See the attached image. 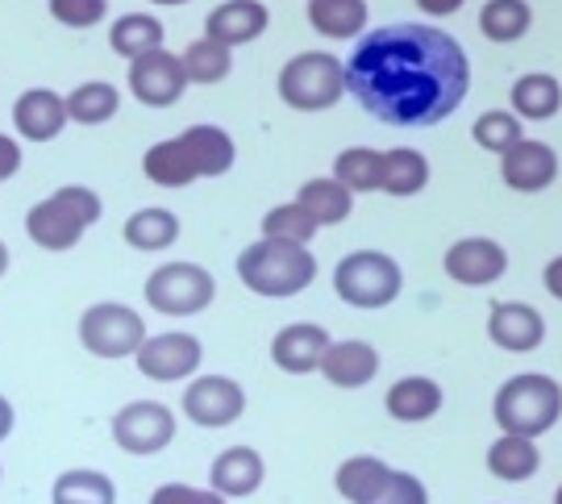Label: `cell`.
<instances>
[{
	"mask_svg": "<svg viewBox=\"0 0 562 504\" xmlns=\"http://www.w3.org/2000/svg\"><path fill=\"white\" fill-rule=\"evenodd\" d=\"M471 88L467 51L446 30L396 21L367 30L346 59V92L375 122L425 130L446 122Z\"/></svg>",
	"mask_w": 562,
	"mask_h": 504,
	"instance_id": "obj_1",
	"label": "cell"
},
{
	"mask_svg": "<svg viewBox=\"0 0 562 504\" xmlns=\"http://www.w3.org/2000/svg\"><path fill=\"white\" fill-rule=\"evenodd\" d=\"M238 280L267 301H288L301 296L304 288H313L317 280V259L304 243H283V238H267L250 243L238 255Z\"/></svg>",
	"mask_w": 562,
	"mask_h": 504,
	"instance_id": "obj_2",
	"label": "cell"
},
{
	"mask_svg": "<svg viewBox=\"0 0 562 504\" xmlns=\"http://www.w3.org/2000/svg\"><path fill=\"white\" fill-rule=\"evenodd\" d=\"M104 213L101 197L83 183H67L59 192H50L46 201H38L30 213H25V234L30 243L59 255V250H71L80 246V238L88 234V225H97Z\"/></svg>",
	"mask_w": 562,
	"mask_h": 504,
	"instance_id": "obj_3",
	"label": "cell"
},
{
	"mask_svg": "<svg viewBox=\"0 0 562 504\" xmlns=\"http://www.w3.org/2000/svg\"><path fill=\"white\" fill-rule=\"evenodd\" d=\"M276 92L296 113H325L341 97H350L346 92V63L334 59L329 51H301L280 67Z\"/></svg>",
	"mask_w": 562,
	"mask_h": 504,
	"instance_id": "obj_4",
	"label": "cell"
},
{
	"mask_svg": "<svg viewBox=\"0 0 562 504\" xmlns=\"http://www.w3.org/2000/svg\"><path fill=\"white\" fill-rule=\"evenodd\" d=\"M492 413H496V425H501L504 434L538 438V434H546L550 425L559 422L562 388L550 380V376H538V371H529V376H513V380L496 392Z\"/></svg>",
	"mask_w": 562,
	"mask_h": 504,
	"instance_id": "obj_5",
	"label": "cell"
},
{
	"mask_svg": "<svg viewBox=\"0 0 562 504\" xmlns=\"http://www.w3.org/2000/svg\"><path fill=\"white\" fill-rule=\"evenodd\" d=\"M401 262L383 250H350L334 267V292L350 309H387L401 296Z\"/></svg>",
	"mask_w": 562,
	"mask_h": 504,
	"instance_id": "obj_6",
	"label": "cell"
},
{
	"mask_svg": "<svg viewBox=\"0 0 562 504\" xmlns=\"http://www.w3.org/2000/svg\"><path fill=\"white\" fill-rule=\"evenodd\" d=\"M142 296L162 317H192V313H204L213 304L217 280L204 271L201 262H162L146 276Z\"/></svg>",
	"mask_w": 562,
	"mask_h": 504,
	"instance_id": "obj_7",
	"label": "cell"
},
{
	"mask_svg": "<svg viewBox=\"0 0 562 504\" xmlns=\"http://www.w3.org/2000/svg\"><path fill=\"white\" fill-rule=\"evenodd\" d=\"M146 343V322L130 304L101 301L83 309L80 317V346L92 359H130Z\"/></svg>",
	"mask_w": 562,
	"mask_h": 504,
	"instance_id": "obj_8",
	"label": "cell"
},
{
	"mask_svg": "<svg viewBox=\"0 0 562 504\" xmlns=\"http://www.w3.org/2000/svg\"><path fill=\"white\" fill-rule=\"evenodd\" d=\"M171 438H176V413L159 401H130L113 417V443L134 459L159 455L171 446Z\"/></svg>",
	"mask_w": 562,
	"mask_h": 504,
	"instance_id": "obj_9",
	"label": "cell"
},
{
	"mask_svg": "<svg viewBox=\"0 0 562 504\" xmlns=\"http://www.w3.org/2000/svg\"><path fill=\"white\" fill-rule=\"evenodd\" d=\"M125 83H130V97L146 109H171L180 104V97L188 92V71H183V59L171 55L167 46L142 55V59L125 63Z\"/></svg>",
	"mask_w": 562,
	"mask_h": 504,
	"instance_id": "obj_10",
	"label": "cell"
},
{
	"mask_svg": "<svg viewBox=\"0 0 562 504\" xmlns=\"http://www.w3.org/2000/svg\"><path fill=\"white\" fill-rule=\"evenodd\" d=\"M183 417L201 429H225L246 413V392L229 376H196L180 396Z\"/></svg>",
	"mask_w": 562,
	"mask_h": 504,
	"instance_id": "obj_11",
	"label": "cell"
},
{
	"mask_svg": "<svg viewBox=\"0 0 562 504\" xmlns=\"http://www.w3.org/2000/svg\"><path fill=\"white\" fill-rule=\"evenodd\" d=\"M204 359V346L196 334H180V329H171V334H146V343L138 346V355H134V363L146 380L155 383H180V380H192L196 376V367Z\"/></svg>",
	"mask_w": 562,
	"mask_h": 504,
	"instance_id": "obj_12",
	"label": "cell"
},
{
	"mask_svg": "<svg viewBox=\"0 0 562 504\" xmlns=\"http://www.w3.org/2000/svg\"><path fill=\"white\" fill-rule=\"evenodd\" d=\"M67 125V97H59L55 88H25L13 101V130L21 142H55Z\"/></svg>",
	"mask_w": 562,
	"mask_h": 504,
	"instance_id": "obj_13",
	"label": "cell"
},
{
	"mask_svg": "<svg viewBox=\"0 0 562 504\" xmlns=\"http://www.w3.org/2000/svg\"><path fill=\"white\" fill-rule=\"evenodd\" d=\"M508 271V255L492 238H462L446 250V276L467 288H487Z\"/></svg>",
	"mask_w": 562,
	"mask_h": 504,
	"instance_id": "obj_14",
	"label": "cell"
},
{
	"mask_svg": "<svg viewBox=\"0 0 562 504\" xmlns=\"http://www.w3.org/2000/svg\"><path fill=\"white\" fill-rule=\"evenodd\" d=\"M559 176V155L546 142L521 138L501 155V180L513 192H542Z\"/></svg>",
	"mask_w": 562,
	"mask_h": 504,
	"instance_id": "obj_15",
	"label": "cell"
},
{
	"mask_svg": "<svg viewBox=\"0 0 562 504\" xmlns=\"http://www.w3.org/2000/svg\"><path fill=\"white\" fill-rule=\"evenodd\" d=\"M329 350V334L313 322L283 325L280 334L271 338V363L288 371V376H308V371H322V359Z\"/></svg>",
	"mask_w": 562,
	"mask_h": 504,
	"instance_id": "obj_16",
	"label": "cell"
},
{
	"mask_svg": "<svg viewBox=\"0 0 562 504\" xmlns=\"http://www.w3.org/2000/svg\"><path fill=\"white\" fill-rule=\"evenodd\" d=\"M271 25V9L262 0H222L217 9H209L204 18V34L222 38L225 46H246V42H259Z\"/></svg>",
	"mask_w": 562,
	"mask_h": 504,
	"instance_id": "obj_17",
	"label": "cell"
},
{
	"mask_svg": "<svg viewBox=\"0 0 562 504\" xmlns=\"http://www.w3.org/2000/svg\"><path fill=\"white\" fill-rule=\"evenodd\" d=\"M142 171H146V180L155 183V188H188V183L204 180L201 163H196V150H192V142H188L183 130L176 138L155 142V146L142 155Z\"/></svg>",
	"mask_w": 562,
	"mask_h": 504,
	"instance_id": "obj_18",
	"label": "cell"
},
{
	"mask_svg": "<svg viewBox=\"0 0 562 504\" xmlns=\"http://www.w3.org/2000/svg\"><path fill=\"white\" fill-rule=\"evenodd\" d=\"M487 334L501 350H513V355H525V350H538L546 338V322L533 304L521 301H504L492 304V317H487Z\"/></svg>",
	"mask_w": 562,
	"mask_h": 504,
	"instance_id": "obj_19",
	"label": "cell"
},
{
	"mask_svg": "<svg viewBox=\"0 0 562 504\" xmlns=\"http://www.w3.org/2000/svg\"><path fill=\"white\" fill-rule=\"evenodd\" d=\"M322 376L334 388H367V383L380 376V350L359 338H346V343H329L322 359Z\"/></svg>",
	"mask_w": 562,
	"mask_h": 504,
	"instance_id": "obj_20",
	"label": "cell"
},
{
	"mask_svg": "<svg viewBox=\"0 0 562 504\" xmlns=\"http://www.w3.org/2000/svg\"><path fill=\"white\" fill-rule=\"evenodd\" d=\"M262 475H267V467H262V455L255 446H229L222 450L213 467H209V488H217L222 496H250V492H259L262 488Z\"/></svg>",
	"mask_w": 562,
	"mask_h": 504,
	"instance_id": "obj_21",
	"label": "cell"
},
{
	"mask_svg": "<svg viewBox=\"0 0 562 504\" xmlns=\"http://www.w3.org/2000/svg\"><path fill=\"white\" fill-rule=\"evenodd\" d=\"M304 18L313 25V34L334 42H350L367 30L371 9H367V0H304Z\"/></svg>",
	"mask_w": 562,
	"mask_h": 504,
	"instance_id": "obj_22",
	"label": "cell"
},
{
	"mask_svg": "<svg viewBox=\"0 0 562 504\" xmlns=\"http://www.w3.org/2000/svg\"><path fill=\"white\" fill-rule=\"evenodd\" d=\"M387 480H392V467L383 463V459H375V455H355L334 475L338 496L350 504H380L383 492H387Z\"/></svg>",
	"mask_w": 562,
	"mask_h": 504,
	"instance_id": "obj_23",
	"label": "cell"
},
{
	"mask_svg": "<svg viewBox=\"0 0 562 504\" xmlns=\"http://www.w3.org/2000/svg\"><path fill=\"white\" fill-rule=\"evenodd\" d=\"M383 408L387 417H396L404 425L429 422L438 408H442V388L425 376H408V380H396L383 396Z\"/></svg>",
	"mask_w": 562,
	"mask_h": 504,
	"instance_id": "obj_24",
	"label": "cell"
},
{
	"mask_svg": "<svg viewBox=\"0 0 562 504\" xmlns=\"http://www.w3.org/2000/svg\"><path fill=\"white\" fill-rule=\"evenodd\" d=\"M121 234H125V243L134 246V250H142V255H159V250L180 243V217H176L171 209L150 204V209L130 213L125 225H121Z\"/></svg>",
	"mask_w": 562,
	"mask_h": 504,
	"instance_id": "obj_25",
	"label": "cell"
},
{
	"mask_svg": "<svg viewBox=\"0 0 562 504\" xmlns=\"http://www.w3.org/2000/svg\"><path fill=\"white\" fill-rule=\"evenodd\" d=\"M296 201L308 209V217L317 225H341L355 213V192L338 176H313V180H304Z\"/></svg>",
	"mask_w": 562,
	"mask_h": 504,
	"instance_id": "obj_26",
	"label": "cell"
},
{
	"mask_svg": "<svg viewBox=\"0 0 562 504\" xmlns=\"http://www.w3.org/2000/svg\"><path fill=\"white\" fill-rule=\"evenodd\" d=\"M180 59H183V71H188V83L213 88V83L229 80V71H234V46H225L213 34H201V38H192L183 46Z\"/></svg>",
	"mask_w": 562,
	"mask_h": 504,
	"instance_id": "obj_27",
	"label": "cell"
},
{
	"mask_svg": "<svg viewBox=\"0 0 562 504\" xmlns=\"http://www.w3.org/2000/svg\"><path fill=\"white\" fill-rule=\"evenodd\" d=\"M162 38H167V30H162V21L155 18V13H121V18L109 25V46H113V55L125 63L159 51Z\"/></svg>",
	"mask_w": 562,
	"mask_h": 504,
	"instance_id": "obj_28",
	"label": "cell"
},
{
	"mask_svg": "<svg viewBox=\"0 0 562 504\" xmlns=\"http://www.w3.org/2000/svg\"><path fill=\"white\" fill-rule=\"evenodd\" d=\"M117 109H121V92H117V83H109V80H88L67 92V117L76 125H88V130L113 122Z\"/></svg>",
	"mask_w": 562,
	"mask_h": 504,
	"instance_id": "obj_29",
	"label": "cell"
},
{
	"mask_svg": "<svg viewBox=\"0 0 562 504\" xmlns=\"http://www.w3.org/2000/svg\"><path fill=\"white\" fill-rule=\"evenodd\" d=\"M562 109V83L546 71H529L513 83V113L525 122H546Z\"/></svg>",
	"mask_w": 562,
	"mask_h": 504,
	"instance_id": "obj_30",
	"label": "cell"
},
{
	"mask_svg": "<svg viewBox=\"0 0 562 504\" xmlns=\"http://www.w3.org/2000/svg\"><path fill=\"white\" fill-rule=\"evenodd\" d=\"M487 467H492V475H501L508 484H521V480H529V475L542 467V455H538L533 438H525V434H504V438H496L492 450H487Z\"/></svg>",
	"mask_w": 562,
	"mask_h": 504,
	"instance_id": "obj_31",
	"label": "cell"
},
{
	"mask_svg": "<svg viewBox=\"0 0 562 504\" xmlns=\"http://www.w3.org/2000/svg\"><path fill=\"white\" fill-rule=\"evenodd\" d=\"M383 167L387 155L375 146H346L334 159V176L359 197V192H383Z\"/></svg>",
	"mask_w": 562,
	"mask_h": 504,
	"instance_id": "obj_32",
	"label": "cell"
},
{
	"mask_svg": "<svg viewBox=\"0 0 562 504\" xmlns=\"http://www.w3.org/2000/svg\"><path fill=\"white\" fill-rule=\"evenodd\" d=\"M50 504H117V484L104 471H63L55 488H50Z\"/></svg>",
	"mask_w": 562,
	"mask_h": 504,
	"instance_id": "obj_33",
	"label": "cell"
},
{
	"mask_svg": "<svg viewBox=\"0 0 562 504\" xmlns=\"http://www.w3.org/2000/svg\"><path fill=\"white\" fill-rule=\"evenodd\" d=\"M387 167H383V192L387 197H417L429 183V159L413 146H392L383 150Z\"/></svg>",
	"mask_w": 562,
	"mask_h": 504,
	"instance_id": "obj_34",
	"label": "cell"
},
{
	"mask_svg": "<svg viewBox=\"0 0 562 504\" xmlns=\"http://www.w3.org/2000/svg\"><path fill=\"white\" fill-rule=\"evenodd\" d=\"M529 21H533V9H529L525 0H487L480 9V30H483V38H492V42L525 38Z\"/></svg>",
	"mask_w": 562,
	"mask_h": 504,
	"instance_id": "obj_35",
	"label": "cell"
},
{
	"mask_svg": "<svg viewBox=\"0 0 562 504\" xmlns=\"http://www.w3.org/2000/svg\"><path fill=\"white\" fill-rule=\"evenodd\" d=\"M317 229L322 225L308 217V209L301 201H288V204H276L267 217H262V234L267 238H283V243H313L317 238Z\"/></svg>",
	"mask_w": 562,
	"mask_h": 504,
	"instance_id": "obj_36",
	"label": "cell"
},
{
	"mask_svg": "<svg viewBox=\"0 0 562 504\" xmlns=\"http://www.w3.org/2000/svg\"><path fill=\"white\" fill-rule=\"evenodd\" d=\"M471 138L480 142L483 150L492 155H504L508 146H517L525 138L521 134V117L517 113H504V109H492V113H480L475 125H471Z\"/></svg>",
	"mask_w": 562,
	"mask_h": 504,
	"instance_id": "obj_37",
	"label": "cell"
},
{
	"mask_svg": "<svg viewBox=\"0 0 562 504\" xmlns=\"http://www.w3.org/2000/svg\"><path fill=\"white\" fill-rule=\"evenodd\" d=\"M46 13L63 30H97L109 18V0H46Z\"/></svg>",
	"mask_w": 562,
	"mask_h": 504,
	"instance_id": "obj_38",
	"label": "cell"
},
{
	"mask_svg": "<svg viewBox=\"0 0 562 504\" xmlns=\"http://www.w3.org/2000/svg\"><path fill=\"white\" fill-rule=\"evenodd\" d=\"M150 504H229L217 488H192V484H162L150 492Z\"/></svg>",
	"mask_w": 562,
	"mask_h": 504,
	"instance_id": "obj_39",
	"label": "cell"
},
{
	"mask_svg": "<svg viewBox=\"0 0 562 504\" xmlns=\"http://www.w3.org/2000/svg\"><path fill=\"white\" fill-rule=\"evenodd\" d=\"M380 504H429V492L417 475H408V471H392V480H387V492H383Z\"/></svg>",
	"mask_w": 562,
	"mask_h": 504,
	"instance_id": "obj_40",
	"label": "cell"
},
{
	"mask_svg": "<svg viewBox=\"0 0 562 504\" xmlns=\"http://www.w3.org/2000/svg\"><path fill=\"white\" fill-rule=\"evenodd\" d=\"M21 171V142L9 138V134H0V183L13 180Z\"/></svg>",
	"mask_w": 562,
	"mask_h": 504,
	"instance_id": "obj_41",
	"label": "cell"
},
{
	"mask_svg": "<svg viewBox=\"0 0 562 504\" xmlns=\"http://www.w3.org/2000/svg\"><path fill=\"white\" fill-rule=\"evenodd\" d=\"M467 0H417V9H422L425 18H450V13H459Z\"/></svg>",
	"mask_w": 562,
	"mask_h": 504,
	"instance_id": "obj_42",
	"label": "cell"
},
{
	"mask_svg": "<svg viewBox=\"0 0 562 504\" xmlns=\"http://www.w3.org/2000/svg\"><path fill=\"white\" fill-rule=\"evenodd\" d=\"M546 288H550V296H559L562 301V259L546 262Z\"/></svg>",
	"mask_w": 562,
	"mask_h": 504,
	"instance_id": "obj_43",
	"label": "cell"
},
{
	"mask_svg": "<svg viewBox=\"0 0 562 504\" xmlns=\"http://www.w3.org/2000/svg\"><path fill=\"white\" fill-rule=\"evenodd\" d=\"M13 422H18V413H13V404L0 396V443L13 434Z\"/></svg>",
	"mask_w": 562,
	"mask_h": 504,
	"instance_id": "obj_44",
	"label": "cell"
},
{
	"mask_svg": "<svg viewBox=\"0 0 562 504\" xmlns=\"http://www.w3.org/2000/svg\"><path fill=\"white\" fill-rule=\"evenodd\" d=\"M146 4H159V9H180V4H188V0H146Z\"/></svg>",
	"mask_w": 562,
	"mask_h": 504,
	"instance_id": "obj_45",
	"label": "cell"
},
{
	"mask_svg": "<svg viewBox=\"0 0 562 504\" xmlns=\"http://www.w3.org/2000/svg\"><path fill=\"white\" fill-rule=\"evenodd\" d=\"M4 271H9V246L0 243V276H4Z\"/></svg>",
	"mask_w": 562,
	"mask_h": 504,
	"instance_id": "obj_46",
	"label": "cell"
},
{
	"mask_svg": "<svg viewBox=\"0 0 562 504\" xmlns=\"http://www.w3.org/2000/svg\"><path fill=\"white\" fill-rule=\"evenodd\" d=\"M554 504H562V488H559V496H554Z\"/></svg>",
	"mask_w": 562,
	"mask_h": 504,
	"instance_id": "obj_47",
	"label": "cell"
}]
</instances>
